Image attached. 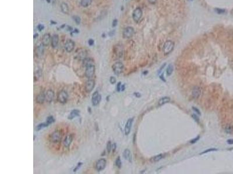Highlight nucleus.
Wrapping results in <instances>:
<instances>
[{
  "mask_svg": "<svg viewBox=\"0 0 233 174\" xmlns=\"http://www.w3.org/2000/svg\"><path fill=\"white\" fill-rule=\"evenodd\" d=\"M174 47V43L172 41H167L164 43L163 48L164 55H167L173 51Z\"/></svg>",
  "mask_w": 233,
  "mask_h": 174,
  "instance_id": "f257e3e1",
  "label": "nucleus"
},
{
  "mask_svg": "<svg viewBox=\"0 0 233 174\" xmlns=\"http://www.w3.org/2000/svg\"><path fill=\"white\" fill-rule=\"evenodd\" d=\"M143 12L142 9L140 7H137L133 11L132 13V18L134 20L135 22L136 23H138L142 17Z\"/></svg>",
  "mask_w": 233,
  "mask_h": 174,
  "instance_id": "f03ea898",
  "label": "nucleus"
},
{
  "mask_svg": "<svg viewBox=\"0 0 233 174\" xmlns=\"http://www.w3.org/2000/svg\"><path fill=\"white\" fill-rule=\"evenodd\" d=\"M124 64L121 62H116L112 66V70H113L115 74L117 75V76L120 75V74L122 72L123 70H124Z\"/></svg>",
  "mask_w": 233,
  "mask_h": 174,
  "instance_id": "7ed1b4c3",
  "label": "nucleus"
},
{
  "mask_svg": "<svg viewBox=\"0 0 233 174\" xmlns=\"http://www.w3.org/2000/svg\"><path fill=\"white\" fill-rule=\"evenodd\" d=\"M135 33V30L133 27H127L123 30L122 36L124 39H131Z\"/></svg>",
  "mask_w": 233,
  "mask_h": 174,
  "instance_id": "20e7f679",
  "label": "nucleus"
},
{
  "mask_svg": "<svg viewBox=\"0 0 233 174\" xmlns=\"http://www.w3.org/2000/svg\"><path fill=\"white\" fill-rule=\"evenodd\" d=\"M95 73V64L93 65H90L86 67L85 72V75L87 78L90 79L93 77Z\"/></svg>",
  "mask_w": 233,
  "mask_h": 174,
  "instance_id": "39448f33",
  "label": "nucleus"
},
{
  "mask_svg": "<svg viewBox=\"0 0 233 174\" xmlns=\"http://www.w3.org/2000/svg\"><path fill=\"white\" fill-rule=\"evenodd\" d=\"M62 138V134L59 130H55L52 133L50 136V140L53 143H58Z\"/></svg>",
  "mask_w": 233,
  "mask_h": 174,
  "instance_id": "423d86ee",
  "label": "nucleus"
},
{
  "mask_svg": "<svg viewBox=\"0 0 233 174\" xmlns=\"http://www.w3.org/2000/svg\"><path fill=\"white\" fill-rule=\"evenodd\" d=\"M68 93L65 91H61L58 93L57 101L61 103H65L67 102L68 99Z\"/></svg>",
  "mask_w": 233,
  "mask_h": 174,
  "instance_id": "0eeeda50",
  "label": "nucleus"
},
{
  "mask_svg": "<svg viewBox=\"0 0 233 174\" xmlns=\"http://www.w3.org/2000/svg\"><path fill=\"white\" fill-rule=\"evenodd\" d=\"M106 160L104 159H101L97 161L96 164V169L98 172L103 171L106 166Z\"/></svg>",
  "mask_w": 233,
  "mask_h": 174,
  "instance_id": "6e6552de",
  "label": "nucleus"
},
{
  "mask_svg": "<svg viewBox=\"0 0 233 174\" xmlns=\"http://www.w3.org/2000/svg\"><path fill=\"white\" fill-rule=\"evenodd\" d=\"M95 80H92V79H89L88 81H86L85 84V89L86 92L87 93H90L93 91V89L94 87H95Z\"/></svg>",
  "mask_w": 233,
  "mask_h": 174,
  "instance_id": "1a4fd4ad",
  "label": "nucleus"
},
{
  "mask_svg": "<svg viewBox=\"0 0 233 174\" xmlns=\"http://www.w3.org/2000/svg\"><path fill=\"white\" fill-rule=\"evenodd\" d=\"M101 99V96L99 94L97 91H96L93 94L92 98V105L93 106H96L100 103Z\"/></svg>",
  "mask_w": 233,
  "mask_h": 174,
  "instance_id": "9d476101",
  "label": "nucleus"
},
{
  "mask_svg": "<svg viewBox=\"0 0 233 174\" xmlns=\"http://www.w3.org/2000/svg\"><path fill=\"white\" fill-rule=\"evenodd\" d=\"M75 47V43L71 39H68L65 44V48L68 52H71L74 50Z\"/></svg>",
  "mask_w": 233,
  "mask_h": 174,
  "instance_id": "9b49d317",
  "label": "nucleus"
},
{
  "mask_svg": "<svg viewBox=\"0 0 233 174\" xmlns=\"http://www.w3.org/2000/svg\"><path fill=\"white\" fill-rule=\"evenodd\" d=\"M133 118H131L128 120L125 126V134L126 135H128L131 132V127H132V123L133 122Z\"/></svg>",
  "mask_w": 233,
  "mask_h": 174,
  "instance_id": "f8f14e48",
  "label": "nucleus"
},
{
  "mask_svg": "<svg viewBox=\"0 0 233 174\" xmlns=\"http://www.w3.org/2000/svg\"><path fill=\"white\" fill-rule=\"evenodd\" d=\"M114 52L116 54V56L117 58H120L123 55V48L121 45H116L115 47L114 50Z\"/></svg>",
  "mask_w": 233,
  "mask_h": 174,
  "instance_id": "ddd939ff",
  "label": "nucleus"
},
{
  "mask_svg": "<svg viewBox=\"0 0 233 174\" xmlns=\"http://www.w3.org/2000/svg\"><path fill=\"white\" fill-rule=\"evenodd\" d=\"M46 101L48 103H50L53 101L54 97V92L53 91L49 89L46 92Z\"/></svg>",
  "mask_w": 233,
  "mask_h": 174,
  "instance_id": "4468645a",
  "label": "nucleus"
},
{
  "mask_svg": "<svg viewBox=\"0 0 233 174\" xmlns=\"http://www.w3.org/2000/svg\"><path fill=\"white\" fill-rule=\"evenodd\" d=\"M44 47L43 44H40V45L37 47L36 49V56L38 58H41L43 55L44 51Z\"/></svg>",
  "mask_w": 233,
  "mask_h": 174,
  "instance_id": "2eb2a0df",
  "label": "nucleus"
},
{
  "mask_svg": "<svg viewBox=\"0 0 233 174\" xmlns=\"http://www.w3.org/2000/svg\"><path fill=\"white\" fill-rule=\"evenodd\" d=\"M201 88L198 86H196L194 87L192 89V95L194 97L195 99L198 98L200 97L201 94Z\"/></svg>",
  "mask_w": 233,
  "mask_h": 174,
  "instance_id": "dca6fc26",
  "label": "nucleus"
},
{
  "mask_svg": "<svg viewBox=\"0 0 233 174\" xmlns=\"http://www.w3.org/2000/svg\"><path fill=\"white\" fill-rule=\"evenodd\" d=\"M73 140V137L72 135H68L65 137L63 142L64 146L65 147H69L72 143Z\"/></svg>",
  "mask_w": 233,
  "mask_h": 174,
  "instance_id": "f3484780",
  "label": "nucleus"
},
{
  "mask_svg": "<svg viewBox=\"0 0 233 174\" xmlns=\"http://www.w3.org/2000/svg\"><path fill=\"white\" fill-rule=\"evenodd\" d=\"M51 42V37L49 34H46L44 35L42 39V44L44 46H48Z\"/></svg>",
  "mask_w": 233,
  "mask_h": 174,
  "instance_id": "a211bd4d",
  "label": "nucleus"
},
{
  "mask_svg": "<svg viewBox=\"0 0 233 174\" xmlns=\"http://www.w3.org/2000/svg\"><path fill=\"white\" fill-rule=\"evenodd\" d=\"M45 101H46V95L43 92L40 93L36 97V101L39 104H43Z\"/></svg>",
  "mask_w": 233,
  "mask_h": 174,
  "instance_id": "6ab92c4d",
  "label": "nucleus"
},
{
  "mask_svg": "<svg viewBox=\"0 0 233 174\" xmlns=\"http://www.w3.org/2000/svg\"><path fill=\"white\" fill-rule=\"evenodd\" d=\"M58 41H59V37L57 34H54L51 37V47L54 48H56L58 45Z\"/></svg>",
  "mask_w": 233,
  "mask_h": 174,
  "instance_id": "aec40b11",
  "label": "nucleus"
},
{
  "mask_svg": "<svg viewBox=\"0 0 233 174\" xmlns=\"http://www.w3.org/2000/svg\"><path fill=\"white\" fill-rule=\"evenodd\" d=\"M123 157H124V159L127 160L129 161V162H131L132 161V155H131V153L130 151V150L128 149H125L123 152Z\"/></svg>",
  "mask_w": 233,
  "mask_h": 174,
  "instance_id": "412c9836",
  "label": "nucleus"
},
{
  "mask_svg": "<svg viewBox=\"0 0 233 174\" xmlns=\"http://www.w3.org/2000/svg\"><path fill=\"white\" fill-rule=\"evenodd\" d=\"M171 99L169 97H164L160 98L159 101L158 102V105L159 106H162V105H165V104L168 103L170 102Z\"/></svg>",
  "mask_w": 233,
  "mask_h": 174,
  "instance_id": "4be33fe9",
  "label": "nucleus"
},
{
  "mask_svg": "<svg viewBox=\"0 0 233 174\" xmlns=\"http://www.w3.org/2000/svg\"><path fill=\"white\" fill-rule=\"evenodd\" d=\"M80 114V111L78 110H73L69 114L68 118V120H72L74 119L75 117H77Z\"/></svg>",
  "mask_w": 233,
  "mask_h": 174,
  "instance_id": "5701e85b",
  "label": "nucleus"
},
{
  "mask_svg": "<svg viewBox=\"0 0 233 174\" xmlns=\"http://www.w3.org/2000/svg\"><path fill=\"white\" fill-rule=\"evenodd\" d=\"M83 64L86 68V67L88 66L94 64V61L93 59H90V58H85L83 60Z\"/></svg>",
  "mask_w": 233,
  "mask_h": 174,
  "instance_id": "b1692460",
  "label": "nucleus"
},
{
  "mask_svg": "<svg viewBox=\"0 0 233 174\" xmlns=\"http://www.w3.org/2000/svg\"><path fill=\"white\" fill-rule=\"evenodd\" d=\"M164 156V155H163V154H160V155H156V156L152 157V159H151L150 161L152 162V163H156V162L159 161L161 160V159H163Z\"/></svg>",
  "mask_w": 233,
  "mask_h": 174,
  "instance_id": "393cba45",
  "label": "nucleus"
},
{
  "mask_svg": "<svg viewBox=\"0 0 233 174\" xmlns=\"http://www.w3.org/2000/svg\"><path fill=\"white\" fill-rule=\"evenodd\" d=\"M61 9L62 12L64 13V14H68L69 12V8L68 5L65 2H63L61 5Z\"/></svg>",
  "mask_w": 233,
  "mask_h": 174,
  "instance_id": "a878e982",
  "label": "nucleus"
},
{
  "mask_svg": "<svg viewBox=\"0 0 233 174\" xmlns=\"http://www.w3.org/2000/svg\"><path fill=\"white\" fill-rule=\"evenodd\" d=\"M92 0H81L80 1V5L83 7L86 8L89 6L92 3Z\"/></svg>",
  "mask_w": 233,
  "mask_h": 174,
  "instance_id": "bb28decb",
  "label": "nucleus"
},
{
  "mask_svg": "<svg viewBox=\"0 0 233 174\" xmlns=\"http://www.w3.org/2000/svg\"><path fill=\"white\" fill-rule=\"evenodd\" d=\"M173 70H174V67H173V66L171 64H169V66H168V68L166 70L167 75L168 76H171V74L173 73Z\"/></svg>",
  "mask_w": 233,
  "mask_h": 174,
  "instance_id": "cd10ccee",
  "label": "nucleus"
},
{
  "mask_svg": "<svg viewBox=\"0 0 233 174\" xmlns=\"http://www.w3.org/2000/svg\"><path fill=\"white\" fill-rule=\"evenodd\" d=\"M225 132L227 134H231L233 132V126L231 125H227L225 127Z\"/></svg>",
  "mask_w": 233,
  "mask_h": 174,
  "instance_id": "c85d7f7f",
  "label": "nucleus"
},
{
  "mask_svg": "<svg viewBox=\"0 0 233 174\" xmlns=\"http://www.w3.org/2000/svg\"><path fill=\"white\" fill-rule=\"evenodd\" d=\"M49 126V124L48 123H47V122L40 124H39L37 126H36V130H41L42 128H43L47 127V126Z\"/></svg>",
  "mask_w": 233,
  "mask_h": 174,
  "instance_id": "c756f323",
  "label": "nucleus"
},
{
  "mask_svg": "<svg viewBox=\"0 0 233 174\" xmlns=\"http://www.w3.org/2000/svg\"><path fill=\"white\" fill-rule=\"evenodd\" d=\"M116 165L118 168H121L122 166V162L120 159V157H118L117 159L116 160Z\"/></svg>",
  "mask_w": 233,
  "mask_h": 174,
  "instance_id": "7c9ffc66",
  "label": "nucleus"
},
{
  "mask_svg": "<svg viewBox=\"0 0 233 174\" xmlns=\"http://www.w3.org/2000/svg\"><path fill=\"white\" fill-rule=\"evenodd\" d=\"M106 149H107V153H110V151H111V150H112V144H111V142L110 140H109L107 143Z\"/></svg>",
  "mask_w": 233,
  "mask_h": 174,
  "instance_id": "2f4dec72",
  "label": "nucleus"
},
{
  "mask_svg": "<svg viewBox=\"0 0 233 174\" xmlns=\"http://www.w3.org/2000/svg\"><path fill=\"white\" fill-rule=\"evenodd\" d=\"M55 120H54V117L53 116H48V117L47 118V120H46V122L48 124H50L53 123V122H54Z\"/></svg>",
  "mask_w": 233,
  "mask_h": 174,
  "instance_id": "473e14b6",
  "label": "nucleus"
},
{
  "mask_svg": "<svg viewBox=\"0 0 233 174\" xmlns=\"http://www.w3.org/2000/svg\"><path fill=\"white\" fill-rule=\"evenodd\" d=\"M42 71H41L40 70L37 71V72H35V74H34V79H36V80H37V79L39 78L41 76H42Z\"/></svg>",
  "mask_w": 233,
  "mask_h": 174,
  "instance_id": "72a5a7b5",
  "label": "nucleus"
},
{
  "mask_svg": "<svg viewBox=\"0 0 233 174\" xmlns=\"http://www.w3.org/2000/svg\"><path fill=\"white\" fill-rule=\"evenodd\" d=\"M215 12L218 14H223L226 12V10L224 9L215 8Z\"/></svg>",
  "mask_w": 233,
  "mask_h": 174,
  "instance_id": "f704fd0d",
  "label": "nucleus"
},
{
  "mask_svg": "<svg viewBox=\"0 0 233 174\" xmlns=\"http://www.w3.org/2000/svg\"><path fill=\"white\" fill-rule=\"evenodd\" d=\"M217 149H215V148L209 149H207V150H205V151H204L203 152L201 153V155H203V154L207 153L210 152V151H217Z\"/></svg>",
  "mask_w": 233,
  "mask_h": 174,
  "instance_id": "c9c22d12",
  "label": "nucleus"
},
{
  "mask_svg": "<svg viewBox=\"0 0 233 174\" xmlns=\"http://www.w3.org/2000/svg\"><path fill=\"white\" fill-rule=\"evenodd\" d=\"M73 18H74V21H75V22H76V24H80V18H79V16H74L73 17Z\"/></svg>",
  "mask_w": 233,
  "mask_h": 174,
  "instance_id": "e433bc0d",
  "label": "nucleus"
},
{
  "mask_svg": "<svg viewBox=\"0 0 233 174\" xmlns=\"http://www.w3.org/2000/svg\"><path fill=\"white\" fill-rule=\"evenodd\" d=\"M116 78L114 77H113V76H111V77H110V82L111 84H116Z\"/></svg>",
  "mask_w": 233,
  "mask_h": 174,
  "instance_id": "4c0bfd02",
  "label": "nucleus"
},
{
  "mask_svg": "<svg viewBox=\"0 0 233 174\" xmlns=\"http://www.w3.org/2000/svg\"><path fill=\"white\" fill-rule=\"evenodd\" d=\"M192 110H194V111L195 112H196V113H197V114H198V115H199V116H201V111H200V110H199V109H198V108L195 107H192Z\"/></svg>",
  "mask_w": 233,
  "mask_h": 174,
  "instance_id": "58836bf2",
  "label": "nucleus"
},
{
  "mask_svg": "<svg viewBox=\"0 0 233 174\" xmlns=\"http://www.w3.org/2000/svg\"><path fill=\"white\" fill-rule=\"evenodd\" d=\"M82 165V163L81 162H80V163H78V165L76 166V168H75V169H74V170H73V171H74V172H76V171H77V170H78V169H79V168H80V166Z\"/></svg>",
  "mask_w": 233,
  "mask_h": 174,
  "instance_id": "ea45409f",
  "label": "nucleus"
},
{
  "mask_svg": "<svg viewBox=\"0 0 233 174\" xmlns=\"http://www.w3.org/2000/svg\"><path fill=\"white\" fill-rule=\"evenodd\" d=\"M199 138H200V136H198V137H196V138H195V139H192V140H190V143H191V144H194V143H196V141H198V140H199Z\"/></svg>",
  "mask_w": 233,
  "mask_h": 174,
  "instance_id": "a19ab883",
  "label": "nucleus"
},
{
  "mask_svg": "<svg viewBox=\"0 0 233 174\" xmlns=\"http://www.w3.org/2000/svg\"><path fill=\"white\" fill-rule=\"evenodd\" d=\"M121 82H119L118 83L117 85H116V91L118 92H120L121 91Z\"/></svg>",
  "mask_w": 233,
  "mask_h": 174,
  "instance_id": "79ce46f5",
  "label": "nucleus"
},
{
  "mask_svg": "<svg viewBox=\"0 0 233 174\" xmlns=\"http://www.w3.org/2000/svg\"><path fill=\"white\" fill-rule=\"evenodd\" d=\"M192 118H194L195 120V121H196V122H199V117H198V116H196V114H192Z\"/></svg>",
  "mask_w": 233,
  "mask_h": 174,
  "instance_id": "37998d69",
  "label": "nucleus"
},
{
  "mask_svg": "<svg viewBox=\"0 0 233 174\" xmlns=\"http://www.w3.org/2000/svg\"><path fill=\"white\" fill-rule=\"evenodd\" d=\"M117 23H118V20L116 19H114L113 20V22H112V27H116V26L117 25Z\"/></svg>",
  "mask_w": 233,
  "mask_h": 174,
  "instance_id": "c03bdc74",
  "label": "nucleus"
},
{
  "mask_svg": "<svg viewBox=\"0 0 233 174\" xmlns=\"http://www.w3.org/2000/svg\"><path fill=\"white\" fill-rule=\"evenodd\" d=\"M88 44H89V45L92 46L94 44V40L93 39H90L88 41Z\"/></svg>",
  "mask_w": 233,
  "mask_h": 174,
  "instance_id": "a18cd8bd",
  "label": "nucleus"
},
{
  "mask_svg": "<svg viewBox=\"0 0 233 174\" xmlns=\"http://www.w3.org/2000/svg\"><path fill=\"white\" fill-rule=\"evenodd\" d=\"M37 29L39 31H42V30H43L44 26L42 24H39V26H37Z\"/></svg>",
  "mask_w": 233,
  "mask_h": 174,
  "instance_id": "49530a36",
  "label": "nucleus"
},
{
  "mask_svg": "<svg viewBox=\"0 0 233 174\" xmlns=\"http://www.w3.org/2000/svg\"><path fill=\"white\" fill-rule=\"evenodd\" d=\"M157 0H148L149 2L151 4H155Z\"/></svg>",
  "mask_w": 233,
  "mask_h": 174,
  "instance_id": "de8ad7c7",
  "label": "nucleus"
},
{
  "mask_svg": "<svg viewBox=\"0 0 233 174\" xmlns=\"http://www.w3.org/2000/svg\"><path fill=\"white\" fill-rule=\"evenodd\" d=\"M116 143H113V145H112V151H113V152H114L115 150H116Z\"/></svg>",
  "mask_w": 233,
  "mask_h": 174,
  "instance_id": "09e8293b",
  "label": "nucleus"
},
{
  "mask_svg": "<svg viewBox=\"0 0 233 174\" xmlns=\"http://www.w3.org/2000/svg\"><path fill=\"white\" fill-rule=\"evenodd\" d=\"M227 142L229 145H233V139H228V140H227Z\"/></svg>",
  "mask_w": 233,
  "mask_h": 174,
  "instance_id": "8fccbe9b",
  "label": "nucleus"
},
{
  "mask_svg": "<svg viewBox=\"0 0 233 174\" xmlns=\"http://www.w3.org/2000/svg\"><path fill=\"white\" fill-rule=\"evenodd\" d=\"M134 95L135 96V97H141V95L140 94L139 92H135L134 93Z\"/></svg>",
  "mask_w": 233,
  "mask_h": 174,
  "instance_id": "3c124183",
  "label": "nucleus"
},
{
  "mask_svg": "<svg viewBox=\"0 0 233 174\" xmlns=\"http://www.w3.org/2000/svg\"><path fill=\"white\" fill-rule=\"evenodd\" d=\"M125 85H121V91H124L125 90Z\"/></svg>",
  "mask_w": 233,
  "mask_h": 174,
  "instance_id": "603ef678",
  "label": "nucleus"
},
{
  "mask_svg": "<svg viewBox=\"0 0 233 174\" xmlns=\"http://www.w3.org/2000/svg\"><path fill=\"white\" fill-rule=\"evenodd\" d=\"M165 64H166V63H164V64H163V66H162L161 67V68H160V69L159 70V72H161V70H162V69H163V68H164V67H165Z\"/></svg>",
  "mask_w": 233,
  "mask_h": 174,
  "instance_id": "864d4df0",
  "label": "nucleus"
},
{
  "mask_svg": "<svg viewBox=\"0 0 233 174\" xmlns=\"http://www.w3.org/2000/svg\"><path fill=\"white\" fill-rule=\"evenodd\" d=\"M88 111H89V113H91V109L90 107L88 108Z\"/></svg>",
  "mask_w": 233,
  "mask_h": 174,
  "instance_id": "5fc2aeb1",
  "label": "nucleus"
},
{
  "mask_svg": "<svg viewBox=\"0 0 233 174\" xmlns=\"http://www.w3.org/2000/svg\"><path fill=\"white\" fill-rule=\"evenodd\" d=\"M148 71H146V72H143V74H144V75H146V74H147V73H148Z\"/></svg>",
  "mask_w": 233,
  "mask_h": 174,
  "instance_id": "6e6d98bb",
  "label": "nucleus"
},
{
  "mask_svg": "<svg viewBox=\"0 0 233 174\" xmlns=\"http://www.w3.org/2000/svg\"><path fill=\"white\" fill-rule=\"evenodd\" d=\"M191 1H193V0H191Z\"/></svg>",
  "mask_w": 233,
  "mask_h": 174,
  "instance_id": "4d7b16f0",
  "label": "nucleus"
}]
</instances>
